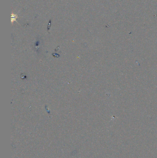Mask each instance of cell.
<instances>
[{
  "label": "cell",
  "instance_id": "cell-1",
  "mask_svg": "<svg viewBox=\"0 0 157 158\" xmlns=\"http://www.w3.org/2000/svg\"><path fill=\"white\" fill-rule=\"evenodd\" d=\"M11 17H12V18H11V21H12V23H13L14 21H15L16 19L18 17V16L17 15L12 14Z\"/></svg>",
  "mask_w": 157,
  "mask_h": 158
}]
</instances>
